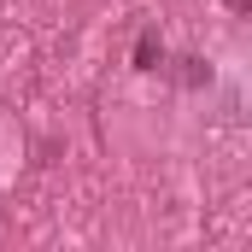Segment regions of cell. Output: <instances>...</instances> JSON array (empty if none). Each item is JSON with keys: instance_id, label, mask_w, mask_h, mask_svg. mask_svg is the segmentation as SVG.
Segmentation results:
<instances>
[{"instance_id": "2", "label": "cell", "mask_w": 252, "mask_h": 252, "mask_svg": "<svg viewBox=\"0 0 252 252\" xmlns=\"http://www.w3.org/2000/svg\"><path fill=\"white\" fill-rule=\"evenodd\" d=\"M229 6H235V12H247V0H229Z\"/></svg>"}, {"instance_id": "1", "label": "cell", "mask_w": 252, "mask_h": 252, "mask_svg": "<svg viewBox=\"0 0 252 252\" xmlns=\"http://www.w3.org/2000/svg\"><path fill=\"white\" fill-rule=\"evenodd\" d=\"M158 59H164L158 30H141V41H135V70H158Z\"/></svg>"}]
</instances>
